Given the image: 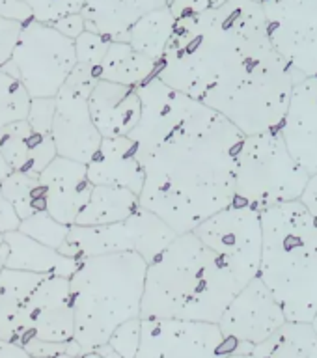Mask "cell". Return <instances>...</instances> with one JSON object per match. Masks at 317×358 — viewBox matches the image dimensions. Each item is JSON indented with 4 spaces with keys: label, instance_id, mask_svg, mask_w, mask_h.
Listing matches in <instances>:
<instances>
[{
    "label": "cell",
    "instance_id": "1",
    "mask_svg": "<svg viewBox=\"0 0 317 358\" xmlns=\"http://www.w3.org/2000/svg\"><path fill=\"white\" fill-rule=\"evenodd\" d=\"M155 75L246 136L282 125L299 83L271 43L262 4L252 0L178 19Z\"/></svg>",
    "mask_w": 317,
    "mask_h": 358
},
{
    "label": "cell",
    "instance_id": "2",
    "mask_svg": "<svg viewBox=\"0 0 317 358\" xmlns=\"http://www.w3.org/2000/svg\"><path fill=\"white\" fill-rule=\"evenodd\" d=\"M139 144L146 181L140 207L178 234L192 231L235 203L237 157L246 134L234 123L153 75L136 86Z\"/></svg>",
    "mask_w": 317,
    "mask_h": 358
},
{
    "label": "cell",
    "instance_id": "3",
    "mask_svg": "<svg viewBox=\"0 0 317 358\" xmlns=\"http://www.w3.org/2000/svg\"><path fill=\"white\" fill-rule=\"evenodd\" d=\"M245 285L195 231L179 234L148 265L142 317L218 323Z\"/></svg>",
    "mask_w": 317,
    "mask_h": 358
},
{
    "label": "cell",
    "instance_id": "4",
    "mask_svg": "<svg viewBox=\"0 0 317 358\" xmlns=\"http://www.w3.org/2000/svg\"><path fill=\"white\" fill-rule=\"evenodd\" d=\"M148 265L134 252L84 257L69 278L75 338L83 352L106 345L118 327L142 317Z\"/></svg>",
    "mask_w": 317,
    "mask_h": 358
},
{
    "label": "cell",
    "instance_id": "5",
    "mask_svg": "<svg viewBox=\"0 0 317 358\" xmlns=\"http://www.w3.org/2000/svg\"><path fill=\"white\" fill-rule=\"evenodd\" d=\"M260 278L279 299L288 321L317 315V215L301 200L262 211Z\"/></svg>",
    "mask_w": 317,
    "mask_h": 358
},
{
    "label": "cell",
    "instance_id": "6",
    "mask_svg": "<svg viewBox=\"0 0 317 358\" xmlns=\"http://www.w3.org/2000/svg\"><path fill=\"white\" fill-rule=\"evenodd\" d=\"M308 181L310 173L291 155L279 129L245 136L235 172L237 203L263 211L297 201Z\"/></svg>",
    "mask_w": 317,
    "mask_h": 358
},
{
    "label": "cell",
    "instance_id": "7",
    "mask_svg": "<svg viewBox=\"0 0 317 358\" xmlns=\"http://www.w3.org/2000/svg\"><path fill=\"white\" fill-rule=\"evenodd\" d=\"M75 66V39L34 19L22 27L19 43L4 71L15 77L32 99H39L56 97Z\"/></svg>",
    "mask_w": 317,
    "mask_h": 358
},
{
    "label": "cell",
    "instance_id": "8",
    "mask_svg": "<svg viewBox=\"0 0 317 358\" xmlns=\"http://www.w3.org/2000/svg\"><path fill=\"white\" fill-rule=\"evenodd\" d=\"M178 235V231L170 228L159 215L139 207V211L123 222L71 226L60 252L75 259L134 252L151 263Z\"/></svg>",
    "mask_w": 317,
    "mask_h": 358
},
{
    "label": "cell",
    "instance_id": "9",
    "mask_svg": "<svg viewBox=\"0 0 317 358\" xmlns=\"http://www.w3.org/2000/svg\"><path fill=\"white\" fill-rule=\"evenodd\" d=\"M195 235L228 263L235 276L246 285L260 276L263 254L262 211L232 203L196 226Z\"/></svg>",
    "mask_w": 317,
    "mask_h": 358
},
{
    "label": "cell",
    "instance_id": "10",
    "mask_svg": "<svg viewBox=\"0 0 317 358\" xmlns=\"http://www.w3.org/2000/svg\"><path fill=\"white\" fill-rule=\"evenodd\" d=\"M267 34L299 80L317 75V0H263Z\"/></svg>",
    "mask_w": 317,
    "mask_h": 358
},
{
    "label": "cell",
    "instance_id": "11",
    "mask_svg": "<svg viewBox=\"0 0 317 358\" xmlns=\"http://www.w3.org/2000/svg\"><path fill=\"white\" fill-rule=\"evenodd\" d=\"M230 355L218 323L142 317L140 347L134 358H228Z\"/></svg>",
    "mask_w": 317,
    "mask_h": 358
},
{
    "label": "cell",
    "instance_id": "12",
    "mask_svg": "<svg viewBox=\"0 0 317 358\" xmlns=\"http://www.w3.org/2000/svg\"><path fill=\"white\" fill-rule=\"evenodd\" d=\"M280 301L260 276L251 280L230 302L218 321L224 340L234 352H251L286 324Z\"/></svg>",
    "mask_w": 317,
    "mask_h": 358
},
{
    "label": "cell",
    "instance_id": "13",
    "mask_svg": "<svg viewBox=\"0 0 317 358\" xmlns=\"http://www.w3.org/2000/svg\"><path fill=\"white\" fill-rule=\"evenodd\" d=\"M73 338L75 312L69 278L50 274L24 302L15 341L21 345L32 340L66 343Z\"/></svg>",
    "mask_w": 317,
    "mask_h": 358
},
{
    "label": "cell",
    "instance_id": "14",
    "mask_svg": "<svg viewBox=\"0 0 317 358\" xmlns=\"http://www.w3.org/2000/svg\"><path fill=\"white\" fill-rule=\"evenodd\" d=\"M52 140L58 157L88 164L101 148L103 136L90 114L88 97L62 88L56 95Z\"/></svg>",
    "mask_w": 317,
    "mask_h": 358
},
{
    "label": "cell",
    "instance_id": "15",
    "mask_svg": "<svg viewBox=\"0 0 317 358\" xmlns=\"http://www.w3.org/2000/svg\"><path fill=\"white\" fill-rule=\"evenodd\" d=\"M279 131L297 162L310 176L317 173V75L293 86Z\"/></svg>",
    "mask_w": 317,
    "mask_h": 358
},
{
    "label": "cell",
    "instance_id": "16",
    "mask_svg": "<svg viewBox=\"0 0 317 358\" xmlns=\"http://www.w3.org/2000/svg\"><path fill=\"white\" fill-rule=\"evenodd\" d=\"M39 181L45 187L47 213L58 222L73 226L94 190L88 178V166L66 157H56L39 173Z\"/></svg>",
    "mask_w": 317,
    "mask_h": 358
},
{
    "label": "cell",
    "instance_id": "17",
    "mask_svg": "<svg viewBox=\"0 0 317 358\" xmlns=\"http://www.w3.org/2000/svg\"><path fill=\"white\" fill-rule=\"evenodd\" d=\"M90 114L103 138L133 133L142 116V101L136 88L101 78L88 99Z\"/></svg>",
    "mask_w": 317,
    "mask_h": 358
},
{
    "label": "cell",
    "instance_id": "18",
    "mask_svg": "<svg viewBox=\"0 0 317 358\" xmlns=\"http://www.w3.org/2000/svg\"><path fill=\"white\" fill-rule=\"evenodd\" d=\"M92 185L122 187L142 194L146 173L139 155V144L131 136L103 138L94 159L86 164Z\"/></svg>",
    "mask_w": 317,
    "mask_h": 358
},
{
    "label": "cell",
    "instance_id": "19",
    "mask_svg": "<svg viewBox=\"0 0 317 358\" xmlns=\"http://www.w3.org/2000/svg\"><path fill=\"white\" fill-rule=\"evenodd\" d=\"M0 151L15 172L36 178L58 157L52 134L34 131L28 120H19L0 129Z\"/></svg>",
    "mask_w": 317,
    "mask_h": 358
},
{
    "label": "cell",
    "instance_id": "20",
    "mask_svg": "<svg viewBox=\"0 0 317 358\" xmlns=\"http://www.w3.org/2000/svg\"><path fill=\"white\" fill-rule=\"evenodd\" d=\"M167 6L168 0H86L80 13L86 30L112 41H125L129 30L142 17Z\"/></svg>",
    "mask_w": 317,
    "mask_h": 358
},
{
    "label": "cell",
    "instance_id": "21",
    "mask_svg": "<svg viewBox=\"0 0 317 358\" xmlns=\"http://www.w3.org/2000/svg\"><path fill=\"white\" fill-rule=\"evenodd\" d=\"M4 239L8 243V257H6L8 268L45 274V276L55 274V276L71 278L80 263V259L64 256L60 250L41 245L39 241L28 237L19 229L4 234Z\"/></svg>",
    "mask_w": 317,
    "mask_h": 358
},
{
    "label": "cell",
    "instance_id": "22",
    "mask_svg": "<svg viewBox=\"0 0 317 358\" xmlns=\"http://www.w3.org/2000/svg\"><path fill=\"white\" fill-rule=\"evenodd\" d=\"M45 274L27 273L17 268H2L0 273V340L15 341L19 317L28 296L32 295Z\"/></svg>",
    "mask_w": 317,
    "mask_h": 358
},
{
    "label": "cell",
    "instance_id": "23",
    "mask_svg": "<svg viewBox=\"0 0 317 358\" xmlns=\"http://www.w3.org/2000/svg\"><path fill=\"white\" fill-rule=\"evenodd\" d=\"M140 196L122 187L94 185L88 203L77 217L73 226H103L127 220L139 211Z\"/></svg>",
    "mask_w": 317,
    "mask_h": 358
},
{
    "label": "cell",
    "instance_id": "24",
    "mask_svg": "<svg viewBox=\"0 0 317 358\" xmlns=\"http://www.w3.org/2000/svg\"><path fill=\"white\" fill-rule=\"evenodd\" d=\"M256 358H317V330L314 323L286 321L271 338L252 347Z\"/></svg>",
    "mask_w": 317,
    "mask_h": 358
},
{
    "label": "cell",
    "instance_id": "25",
    "mask_svg": "<svg viewBox=\"0 0 317 358\" xmlns=\"http://www.w3.org/2000/svg\"><path fill=\"white\" fill-rule=\"evenodd\" d=\"M157 71V62L150 56L134 50L127 41H112L105 60L101 62L99 73L103 80L136 88Z\"/></svg>",
    "mask_w": 317,
    "mask_h": 358
},
{
    "label": "cell",
    "instance_id": "26",
    "mask_svg": "<svg viewBox=\"0 0 317 358\" xmlns=\"http://www.w3.org/2000/svg\"><path fill=\"white\" fill-rule=\"evenodd\" d=\"M176 17H174L170 6L161 8L142 17L131 30H129L127 41L134 50H139L142 55L150 56L151 60L157 64L162 60V56L167 52L168 43L172 39L174 28H176Z\"/></svg>",
    "mask_w": 317,
    "mask_h": 358
},
{
    "label": "cell",
    "instance_id": "27",
    "mask_svg": "<svg viewBox=\"0 0 317 358\" xmlns=\"http://www.w3.org/2000/svg\"><path fill=\"white\" fill-rule=\"evenodd\" d=\"M0 192L10 201L21 220L47 211V196L39 178L24 172H13L0 185Z\"/></svg>",
    "mask_w": 317,
    "mask_h": 358
},
{
    "label": "cell",
    "instance_id": "28",
    "mask_svg": "<svg viewBox=\"0 0 317 358\" xmlns=\"http://www.w3.org/2000/svg\"><path fill=\"white\" fill-rule=\"evenodd\" d=\"M32 97L15 77L0 69V129L19 120H27Z\"/></svg>",
    "mask_w": 317,
    "mask_h": 358
},
{
    "label": "cell",
    "instance_id": "29",
    "mask_svg": "<svg viewBox=\"0 0 317 358\" xmlns=\"http://www.w3.org/2000/svg\"><path fill=\"white\" fill-rule=\"evenodd\" d=\"M67 224L58 222L55 217H50L47 211H41L34 217L24 218L19 226V231H22L28 237L39 241L41 245H47L55 250H60L66 245L67 235H69Z\"/></svg>",
    "mask_w": 317,
    "mask_h": 358
},
{
    "label": "cell",
    "instance_id": "30",
    "mask_svg": "<svg viewBox=\"0 0 317 358\" xmlns=\"http://www.w3.org/2000/svg\"><path fill=\"white\" fill-rule=\"evenodd\" d=\"M112 39L101 36V34L84 30L77 39H75V50H77V62L80 64H90V66H101L105 60L106 52L111 49Z\"/></svg>",
    "mask_w": 317,
    "mask_h": 358
},
{
    "label": "cell",
    "instance_id": "31",
    "mask_svg": "<svg viewBox=\"0 0 317 358\" xmlns=\"http://www.w3.org/2000/svg\"><path fill=\"white\" fill-rule=\"evenodd\" d=\"M34 11V19L50 24L56 19L71 13H80L86 0H24Z\"/></svg>",
    "mask_w": 317,
    "mask_h": 358
},
{
    "label": "cell",
    "instance_id": "32",
    "mask_svg": "<svg viewBox=\"0 0 317 358\" xmlns=\"http://www.w3.org/2000/svg\"><path fill=\"white\" fill-rule=\"evenodd\" d=\"M140 336H142V317L131 319L122 327H118L108 340V345L122 358H134L139 352Z\"/></svg>",
    "mask_w": 317,
    "mask_h": 358
},
{
    "label": "cell",
    "instance_id": "33",
    "mask_svg": "<svg viewBox=\"0 0 317 358\" xmlns=\"http://www.w3.org/2000/svg\"><path fill=\"white\" fill-rule=\"evenodd\" d=\"M55 114L56 97H39V99H32L27 120L34 127V131L41 134H50L52 133V123H55Z\"/></svg>",
    "mask_w": 317,
    "mask_h": 358
},
{
    "label": "cell",
    "instance_id": "34",
    "mask_svg": "<svg viewBox=\"0 0 317 358\" xmlns=\"http://www.w3.org/2000/svg\"><path fill=\"white\" fill-rule=\"evenodd\" d=\"M22 27H24L22 22L10 21L0 15V69H4L6 64L11 60L13 50L21 38Z\"/></svg>",
    "mask_w": 317,
    "mask_h": 358
},
{
    "label": "cell",
    "instance_id": "35",
    "mask_svg": "<svg viewBox=\"0 0 317 358\" xmlns=\"http://www.w3.org/2000/svg\"><path fill=\"white\" fill-rule=\"evenodd\" d=\"M230 0H174L170 4L174 17L181 19L185 15H195V13H204V11L217 10Z\"/></svg>",
    "mask_w": 317,
    "mask_h": 358
},
{
    "label": "cell",
    "instance_id": "36",
    "mask_svg": "<svg viewBox=\"0 0 317 358\" xmlns=\"http://www.w3.org/2000/svg\"><path fill=\"white\" fill-rule=\"evenodd\" d=\"M32 358H50L58 357V355H69V341L66 343H56V341H41V340H32L24 343Z\"/></svg>",
    "mask_w": 317,
    "mask_h": 358
},
{
    "label": "cell",
    "instance_id": "37",
    "mask_svg": "<svg viewBox=\"0 0 317 358\" xmlns=\"http://www.w3.org/2000/svg\"><path fill=\"white\" fill-rule=\"evenodd\" d=\"M0 15L22 24L34 21L32 8L24 0H0Z\"/></svg>",
    "mask_w": 317,
    "mask_h": 358
},
{
    "label": "cell",
    "instance_id": "38",
    "mask_svg": "<svg viewBox=\"0 0 317 358\" xmlns=\"http://www.w3.org/2000/svg\"><path fill=\"white\" fill-rule=\"evenodd\" d=\"M50 27H55L58 32L67 36V38L77 39L86 30V22H84L83 13H71V15H64L52 21Z\"/></svg>",
    "mask_w": 317,
    "mask_h": 358
},
{
    "label": "cell",
    "instance_id": "39",
    "mask_svg": "<svg viewBox=\"0 0 317 358\" xmlns=\"http://www.w3.org/2000/svg\"><path fill=\"white\" fill-rule=\"evenodd\" d=\"M21 218L15 213L13 206L6 200L4 194L0 192V234H8V231H15L21 226Z\"/></svg>",
    "mask_w": 317,
    "mask_h": 358
},
{
    "label": "cell",
    "instance_id": "40",
    "mask_svg": "<svg viewBox=\"0 0 317 358\" xmlns=\"http://www.w3.org/2000/svg\"><path fill=\"white\" fill-rule=\"evenodd\" d=\"M0 358H32V355L17 341L0 340Z\"/></svg>",
    "mask_w": 317,
    "mask_h": 358
},
{
    "label": "cell",
    "instance_id": "41",
    "mask_svg": "<svg viewBox=\"0 0 317 358\" xmlns=\"http://www.w3.org/2000/svg\"><path fill=\"white\" fill-rule=\"evenodd\" d=\"M301 201L310 209V211L317 215V173L310 176V181H308L307 189L302 192Z\"/></svg>",
    "mask_w": 317,
    "mask_h": 358
},
{
    "label": "cell",
    "instance_id": "42",
    "mask_svg": "<svg viewBox=\"0 0 317 358\" xmlns=\"http://www.w3.org/2000/svg\"><path fill=\"white\" fill-rule=\"evenodd\" d=\"M11 172H13V168L8 164V161H6L4 155H2V151H0V185L4 183V179L8 178Z\"/></svg>",
    "mask_w": 317,
    "mask_h": 358
},
{
    "label": "cell",
    "instance_id": "43",
    "mask_svg": "<svg viewBox=\"0 0 317 358\" xmlns=\"http://www.w3.org/2000/svg\"><path fill=\"white\" fill-rule=\"evenodd\" d=\"M6 257H8V243L4 239V234H0V273L6 267Z\"/></svg>",
    "mask_w": 317,
    "mask_h": 358
},
{
    "label": "cell",
    "instance_id": "44",
    "mask_svg": "<svg viewBox=\"0 0 317 358\" xmlns=\"http://www.w3.org/2000/svg\"><path fill=\"white\" fill-rule=\"evenodd\" d=\"M228 358H256L251 352H234V355H230Z\"/></svg>",
    "mask_w": 317,
    "mask_h": 358
},
{
    "label": "cell",
    "instance_id": "45",
    "mask_svg": "<svg viewBox=\"0 0 317 358\" xmlns=\"http://www.w3.org/2000/svg\"><path fill=\"white\" fill-rule=\"evenodd\" d=\"M80 358H108V357H103V355H99L97 351H94V352H86V355H83Z\"/></svg>",
    "mask_w": 317,
    "mask_h": 358
},
{
    "label": "cell",
    "instance_id": "46",
    "mask_svg": "<svg viewBox=\"0 0 317 358\" xmlns=\"http://www.w3.org/2000/svg\"><path fill=\"white\" fill-rule=\"evenodd\" d=\"M50 358H75L71 355H58V357H50Z\"/></svg>",
    "mask_w": 317,
    "mask_h": 358
},
{
    "label": "cell",
    "instance_id": "47",
    "mask_svg": "<svg viewBox=\"0 0 317 358\" xmlns=\"http://www.w3.org/2000/svg\"><path fill=\"white\" fill-rule=\"evenodd\" d=\"M312 323H314V327H316V330H317V315H316V319H314Z\"/></svg>",
    "mask_w": 317,
    "mask_h": 358
},
{
    "label": "cell",
    "instance_id": "48",
    "mask_svg": "<svg viewBox=\"0 0 317 358\" xmlns=\"http://www.w3.org/2000/svg\"><path fill=\"white\" fill-rule=\"evenodd\" d=\"M252 2H258V4H262L263 0H252Z\"/></svg>",
    "mask_w": 317,
    "mask_h": 358
},
{
    "label": "cell",
    "instance_id": "49",
    "mask_svg": "<svg viewBox=\"0 0 317 358\" xmlns=\"http://www.w3.org/2000/svg\"><path fill=\"white\" fill-rule=\"evenodd\" d=\"M172 2H174V0H168V6H170V4H172Z\"/></svg>",
    "mask_w": 317,
    "mask_h": 358
}]
</instances>
